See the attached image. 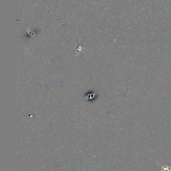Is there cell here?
Instances as JSON below:
<instances>
[{"label":"cell","instance_id":"6da1fadb","mask_svg":"<svg viewBox=\"0 0 171 171\" xmlns=\"http://www.w3.org/2000/svg\"><path fill=\"white\" fill-rule=\"evenodd\" d=\"M161 171H171V168L168 166H164L162 167Z\"/></svg>","mask_w":171,"mask_h":171}]
</instances>
